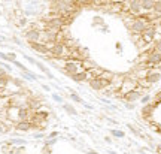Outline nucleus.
I'll use <instances>...</instances> for the list:
<instances>
[{
  "label": "nucleus",
  "instance_id": "obj_36",
  "mask_svg": "<svg viewBox=\"0 0 161 154\" xmlns=\"http://www.w3.org/2000/svg\"><path fill=\"white\" fill-rule=\"evenodd\" d=\"M91 154H97V153H91Z\"/></svg>",
  "mask_w": 161,
  "mask_h": 154
},
{
  "label": "nucleus",
  "instance_id": "obj_13",
  "mask_svg": "<svg viewBox=\"0 0 161 154\" xmlns=\"http://www.w3.org/2000/svg\"><path fill=\"white\" fill-rule=\"evenodd\" d=\"M36 66H37V68L40 69V70H42L43 73H45L46 77L49 78V79H54V75H52V72H51V70H49L48 68H46V66H45L43 63H40V61H36Z\"/></svg>",
  "mask_w": 161,
  "mask_h": 154
},
{
  "label": "nucleus",
  "instance_id": "obj_19",
  "mask_svg": "<svg viewBox=\"0 0 161 154\" xmlns=\"http://www.w3.org/2000/svg\"><path fill=\"white\" fill-rule=\"evenodd\" d=\"M70 99H72V100H73V102H78V103H84V99H82V97H81V96H79V94L73 93V91H72V93H70Z\"/></svg>",
  "mask_w": 161,
  "mask_h": 154
},
{
  "label": "nucleus",
  "instance_id": "obj_6",
  "mask_svg": "<svg viewBox=\"0 0 161 154\" xmlns=\"http://www.w3.org/2000/svg\"><path fill=\"white\" fill-rule=\"evenodd\" d=\"M26 39L28 42H40V39H42V32L39 30V29H28L26 32Z\"/></svg>",
  "mask_w": 161,
  "mask_h": 154
},
{
  "label": "nucleus",
  "instance_id": "obj_20",
  "mask_svg": "<svg viewBox=\"0 0 161 154\" xmlns=\"http://www.w3.org/2000/svg\"><path fill=\"white\" fill-rule=\"evenodd\" d=\"M76 3L79 6H91L94 5V0H76Z\"/></svg>",
  "mask_w": 161,
  "mask_h": 154
},
{
  "label": "nucleus",
  "instance_id": "obj_9",
  "mask_svg": "<svg viewBox=\"0 0 161 154\" xmlns=\"http://www.w3.org/2000/svg\"><path fill=\"white\" fill-rule=\"evenodd\" d=\"M145 79H146L151 86H154V84H157V82L161 79V72H160V70H157L155 68H154V69H148V73H146Z\"/></svg>",
  "mask_w": 161,
  "mask_h": 154
},
{
  "label": "nucleus",
  "instance_id": "obj_29",
  "mask_svg": "<svg viewBox=\"0 0 161 154\" xmlns=\"http://www.w3.org/2000/svg\"><path fill=\"white\" fill-rule=\"evenodd\" d=\"M124 105H125V108H128V109H133V108H134V103H128V102H124Z\"/></svg>",
  "mask_w": 161,
  "mask_h": 154
},
{
  "label": "nucleus",
  "instance_id": "obj_3",
  "mask_svg": "<svg viewBox=\"0 0 161 154\" xmlns=\"http://www.w3.org/2000/svg\"><path fill=\"white\" fill-rule=\"evenodd\" d=\"M60 69H61V72H63L64 75L72 77V75L78 73L79 70H82V61L66 60V61H64V64H63V68H60Z\"/></svg>",
  "mask_w": 161,
  "mask_h": 154
},
{
  "label": "nucleus",
  "instance_id": "obj_24",
  "mask_svg": "<svg viewBox=\"0 0 161 154\" xmlns=\"http://www.w3.org/2000/svg\"><path fill=\"white\" fill-rule=\"evenodd\" d=\"M112 135L115 138H124V132H121V130H112Z\"/></svg>",
  "mask_w": 161,
  "mask_h": 154
},
{
  "label": "nucleus",
  "instance_id": "obj_8",
  "mask_svg": "<svg viewBox=\"0 0 161 154\" xmlns=\"http://www.w3.org/2000/svg\"><path fill=\"white\" fill-rule=\"evenodd\" d=\"M28 46H30L33 51L39 52V54H42V55H49V46L45 45V43H42V42H28Z\"/></svg>",
  "mask_w": 161,
  "mask_h": 154
},
{
  "label": "nucleus",
  "instance_id": "obj_5",
  "mask_svg": "<svg viewBox=\"0 0 161 154\" xmlns=\"http://www.w3.org/2000/svg\"><path fill=\"white\" fill-rule=\"evenodd\" d=\"M142 96H143V88H140V87L137 86L136 90H133V91H130V93H127V94H124L121 99H122V102L134 103V102H139Z\"/></svg>",
  "mask_w": 161,
  "mask_h": 154
},
{
  "label": "nucleus",
  "instance_id": "obj_18",
  "mask_svg": "<svg viewBox=\"0 0 161 154\" xmlns=\"http://www.w3.org/2000/svg\"><path fill=\"white\" fill-rule=\"evenodd\" d=\"M151 100H152V96H151V94H143V96L140 97L139 102L142 103V105H146V103H149Z\"/></svg>",
  "mask_w": 161,
  "mask_h": 154
},
{
  "label": "nucleus",
  "instance_id": "obj_25",
  "mask_svg": "<svg viewBox=\"0 0 161 154\" xmlns=\"http://www.w3.org/2000/svg\"><path fill=\"white\" fill-rule=\"evenodd\" d=\"M11 82H14V84H15L17 87H23V81H21V79H17V78H12V79H11Z\"/></svg>",
  "mask_w": 161,
  "mask_h": 154
},
{
  "label": "nucleus",
  "instance_id": "obj_34",
  "mask_svg": "<svg viewBox=\"0 0 161 154\" xmlns=\"http://www.w3.org/2000/svg\"><path fill=\"white\" fill-rule=\"evenodd\" d=\"M158 154H161V144L158 145Z\"/></svg>",
  "mask_w": 161,
  "mask_h": 154
},
{
  "label": "nucleus",
  "instance_id": "obj_28",
  "mask_svg": "<svg viewBox=\"0 0 161 154\" xmlns=\"http://www.w3.org/2000/svg\"><path fill=\"white\" fill-rule=\"evenodd\" d=\"M0 59H2V60H5V61H9L8 54H5V52H2V51H0Z\"/></svg>",
  "mask_w": 161,
  "mask_h": 154
},
{
  "label": "nucleus",
  "instance_id": "obj_33",
  "mask_svg": "<svg viewBox=\"0 0 161 154\" xmlns=\"http://www.w3.org/2000/svg\"><path fill=\"white\" fill-rule=\"evenodd\" d=\"M157 26H160V27H161V17L158 18V20H157Z\"/></svg>",
  "mask_w": 161,
  "mask_h": 154
},
{
  "label": "nucleus",
  "instance_id": "obj_21",
  "mask_svg": "<svg viewBox=\"0 0 161 154\" xmlns=\"http://www.w3.org/2000/svg\"><path fill=\"white\" fill-rule=\"evenodd\" d=\"M152 103H154V105H155V106H158V105H160V103H161V90H160V91H157V93H155V96H154V100H152Z\"/></svg>",
  "mask_w": 161,
  "mask_h": 154
},
{
  "label": "nucleus",
  "instance_id": "obj_16",
  "mask_svg": "<svg viewBox=\"0 0 161 154\" xmlns=\"http://www.w3.org/2000/svg\"><path fill=\"white\" fill-rule=\"evenodd\" d=\"M21 77L26 78V79H32V81L37 79V75L33 73V72H30V70H27V72H21Z\"/></svg>",
  "mask_w": 161,
  "mask_h": 154
},
{
  "label": "nucleus",
  "instance_id": "obj_22",
  "mask_svg": "<svg viewBox=\"0 0 161 154\" xmlns=\"http://www.w3.org/2000/svg\"><path fill=\"white\" fill-rule=\"evenodd\" d=\"M152 46H154V50H155V51L161 52V39H158V41H155V42L152 43Z\"/></svg>",
  "mask_w": 161,
  "mask_h": 154
},
{
  "label": "nucleus",
  "instance_id": "obj_11",
  "mask_svg": "<svg viewBox=\"0 0 161 154\" xmlns=\"http://www.w3.org/2000/svg\"><path fill=\"white\" fill-rule=\"evenodd\" d=\"M140 3H142V11L143 12H152L155 0H140Z\"/></svg>",
  "mask_w": 161,
  "mask_h": 154
},
{
  "label": "nucleus",
  "instance_id": "obj_14",
  "mask_svg": "<svg viewBox=\"0 0 161 154\" xmlns=\"http://www.w3.org/2000/svg\"><path fill=\"white\" fill-rule=\"evenodd\" d=\"M152 14L157 18L161 17V0H155V5H154V8H152Z\"/></svg>",
  "mask_w": 161,
  "mask_h": 154
},
{
  "label": "nucleus",
  "instance_id": "obj_35",
  "mask_svg": "<svg viewBox=\"0 0 161 154\" xmlns=\"http://www.w3.org/2000/svg\"><path fill=\"white\" fill-rule=\"evenodd\" d=\"M113 2H124V0H113Z\"/></svg>",
  "mask_w": 161,
  "mask_h": 154
},
{
  "label": "nucleus",
  "instance_id": "obj_26",
  "mask_svg": "<svg viewBox=\"0 0 161 154\" xmlns=\"http://www.w3.org/2000/svg\"><path fill=\"white\" fill-rule=\"evenodd\" d=\"M24 59H26L28 63H32V64H36V59H33V57H30V55H27V54H24Z\"/></svg>",
  "mask_w": 161,
  "mask_h": 154
},
{
  "label": "nucleus",
  "instance_id": "obj_27",
  "mask_svg": "<svg viewBox=\"0 0 161 154\" xmlns=\"http://www.w3.org/2000/svg\"><path fill=\"white\" fill-rule=\"evenodd\" d=\"M0 66H2V68H3V69H5L6 72H11V70H12V68L9 66L8 63H0Z\"/></svg>",
  "mask_w": 161,
  "mask_h": 154
},
{
  "label": "nucleus",
  "instance_id": "obj_17",
  "mask_svg": "<svg viewBox=\"0 0 161 154\" xmlns=\"http://www.w3.org/2000/svg\"><path fill=\"white\" fill-rule=\"evenodd\" d=\"M11 79H12V78H11V77L8 75V73H6L5 77L0 78V86H2V87H6V86L9 84V82H11Z\"/></svg>",
  "mask_w": 161,
  "mask_h": 154
},
{
  "label": "nucleus",
  "instance_id": "obj_1",
  "mask_svg": "<svg viewBox=\"0 0 161 154\" xmlns=\"http://www.w3.org/2000/svg\"><path fill=\"white\" fill-rule=\"evenodd\" d=\"M70 55V48L63 42H55L49 46V55L48 59H55V60H69Z\"/></svg>",
  "mask_w": 161,
  "mask_h": 154
},
{
  "label": "nucleus",
  "instance_id": "obj_30",
  "mask_svg": "<svg viewBox=\"0 0 161 154\" xmlns=\"http://www.w3.org/2000/svg\"><path fill=\"white\" fill-rule=\"evenodd\" d=\"M6 73H8V72H6L5 69H3V68H2V66H0V78H2V77H5Z\"/></svg>",
  "mask_w": 161,
  "mask_h": 154
},
{
  "label": "nucleus",
  "instance_id": "obj_23",
  "mask_svg": "<svg viewBox=\"0 0 161 154\" xmlns=\"http://www.w3.org/2000/svg\"><path fill=\"white\" fill-rule=\"evenodd\" d=\"M52 99H54V102H58V103H63L64 102V100H63V97H61V96H60V94H52Z\"/></svg>",
  "mask_w": 161,
  "mask_h": 154
},
{
  "label": "nucleus",
  "instance_id": "obj_31",
  "mask_svg": "<svg viewBox=\"0 0 161 154\" xmlns=\"http://www.w3.org/2000/svg\"><path fill=\"white\" fill-rule=\"evenodd\" d=\"M42 88L45 90V91H51V87L46 86V84H42Z\"/></svg>",
  "mask_w": 161,
  "mask_h": 154
},
{
  "label": "nucleus",
  "instance_id": "obj_4",
  "mask_svg": "<svg viewBox=\"0 0 161 154\" xmlns=\"http://www.w3.org/2000/svg\"><path fill=\"white\" fill-rule=\"evenodd\" d=\"M157 29H155V26H148L146 29H145L143 32H142V34H140V37L143 39V42L146 43V45H152L154 42H155V39H157Z\"/></svg>",
  "mask_w": 161,
  "mask_h": 154
},
{
  "label": "nucleus",
  "instance_id": "obj_32",
  "mask_svg": "<svg viewBox=\"0 0 161 154\" xmlns=\"http://www.w3.org/2000/svg\"><path fill=\"white\" fill-rule=\"evenodd\" d=\"M27 23V20L26 18H21V20H19V23H18V24H19V26H24V24H26Z\"/></svg>",
  "mask_w": 161,
  "mask_h": 154
},
{
  "label": "nucleus",
  "instance_id": "obj_10",
  "mask_svg": "<svg viewBox=\"0 0 161 154\" xmlns=\"http://www.w3.org/2000/svg\"><path fill=\"white\" fill-rule=\"evenodd\" d=\"M155 109H157V106H155L152 102L143 105V108H142V117L146 118V120H149V118L152 117V114L155 112Z\"/></svg>",
  "mask_w": 161,
  "mask_h": 154
},
{
  "label": "nucleus",
  "instance_id": "obj_15",
  "mask_svg": "<svg viewBox=\"0 0 161 154\" xmlns=\"http://www.w3.org/2000/svg\"><path fill=\"white\" fill-rule=\"evenodd\" d=\"M63 108H64V111L67 112V114H70V115H76V114H78L76 108H75L73 105H70V103H64V105H63Z\"/></svg>",
  "mask_w": 161,
  "mask_h": 154
},
{
  "label": "nucleus",
  "instance_id": "obj_12",
  "mask_svg": "<svg viewBox=\"0 0 161 154\" xmlns=\"http://www.w3.org/2000/svg\"><path fill=\"white\" fill-rule=\"evenodd\" d=\"M17 130H23V132H26V130H30L32 129V123L30 120H23V121H18L17 126H15Z\"/></svg>",
  "mask_w": 161,
  "mask_h": 154
},
{
  "label": "nucleus",
  "instance_id": "obj_2",
  "mask_svg": "<svg viewBox=\"0 0 161 154\" xmlns=\"http://www.w3.org/2000/svg\"><path fill=\"white\" fill-rule=\"evenodd\" d=\"M136 88H137V78L127 77V78H124V81H122V84H121V87H119V90L115 93V96L121 99L124 94L130 93V91H133V90H136Z\"/></svg>",
  "mask_w": 161,
  "mask_h": 154
},
{
  "label": "nucleus",
  "instance_id": "obj_7",
  "mask_svg": "<svg viewBox=\"0 0 161 154\" xmlns=\"http://www.w3.org/2000/svg\"><path fill=\"white\" fill-rule=\"evenodd\" d=\"M128 12H130L133 17H139V15H142L143 11H142V3H140V0H130Z\"/></svg>",
  "mask_w": 161,
  "mask_h": 154
}]
</instances>
